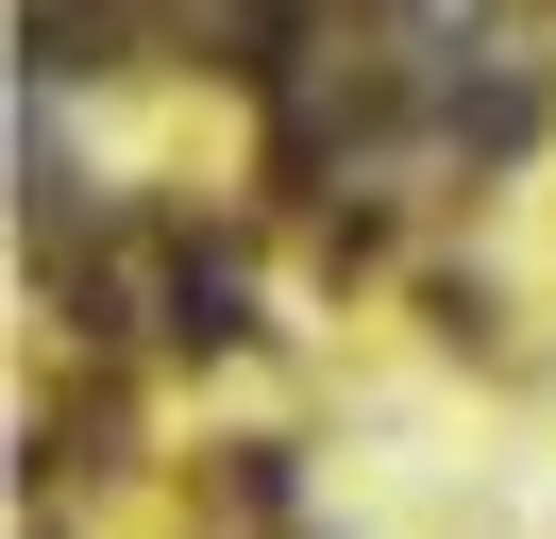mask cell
<instances>
[{
  "label": "cell",
  "mask_w": 556,
  "mask_h": 539,
  "mask_svg": "<svg viewBox=\"0 0 556 539\" xmlns=\"http://www.w3.org/2000/svg\"><path fill=\"white\" fill-rule=\"evenodd\" d=\"M439 135H455V152H472V168H506L522 135H540V101H522L506 67H489V85H455V101H439Z\"/></svg>",
  "instance_id": "obj_1"
},
{
  "label": "cell",
  "mask_w": 556,
  "mask_h": 539,
  "mask_svg": "<svg viewBox=\"0 0 556 539\" xmlns=\"http://www.w3.org/2000/svg\"><path fill=\"white\" fill-rule=\"evenodd\" d=\"M169 337H203V354H237V337H253V303H237V270H219V253L169 270Z\"/></svg>",
  "instance_id": "obj_2"
},
{
  "label": "cell",
  "mask_w": 556,
  "mask_h": 539,
  "mask_svg": "<svg viewBox=\"0 0 556 539\" xmlns=\"http://www.w3.org/2000/svg\"><path fill=\"white\" fill-rule=\"evenodd\" d=\"M51 67H118V0H35V85Z\"/></svg>",
  "instance_id": "obj_3"
}]
</instances>
